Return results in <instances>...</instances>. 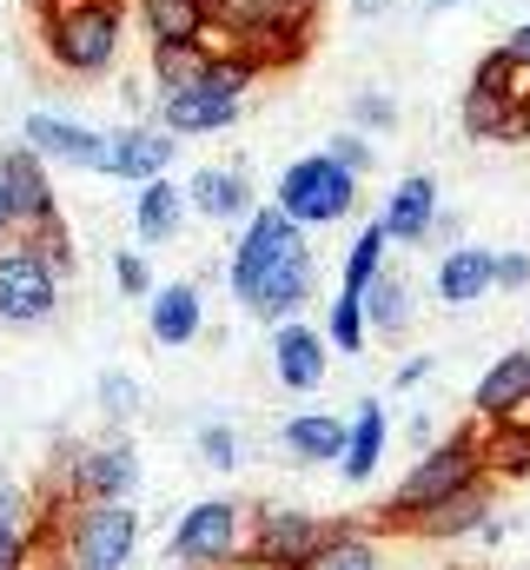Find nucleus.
<instances>
[{
    "instance_id": "f257e3e1",
    "label": "nucleus",
    "mask_w": 530,
    "mask_h": 570,
    "mask_svg": "<svg viewBox=\"0 0 530 570\" xmlns=\"http://www.w3.org/2000/svg\"><path fill=\"white\" fill-rule=\"evenodd\" d=\"M40 47L60 73L73 80H94L114 67L120 53V27H127V7L120 0H60V7H40Z\"/></svg>"
},
{
    "instance_id": "f03ea898",
    "label": "nucleus",
    "mask_w": 530,
    "mask_h": 570,
    "mask_svg": "<svg viewBox=\"0 0 530 570\" xmlns=\"http://www.w3.org/2000/svg\"><path fill=\"white\" fill-rule=\"evenodd\" d=\"M359 199V173H345L332 153H305L278 173V213H292L298 226H325L345 219Z\"/></svg>"
},
{
    "instance_id": "7ed1b4c3",
    "label": "nucleus",
    "mask_w": 530,
    "mask_h": 570,
    "mask_svg": "<svg viewBox=\"0 0 530 570\" xmlns=\"http://www.w3.org/2000/svg\"><path fill=\"white\" fill-rule=\"evenodd\" d=\"M478 471H484V451H478V431H458V438H444L431 458H418V471L404 478L392 491V518H418V511H431V504H444L451 491H464V484H478Z\"/></svg>"
},
{
    "instance_id": "20e7f679",
    "label": "nucleus",
    "mask_w": 530,
    "mask_h": 570,
    "mask_svg": "<svg viewBox=\"0 0 530 570\" xmlns=\"http://www.w3.org/2000/svg\"><path fill=\"white\" fill-rule=\"evenodd\" d=\"M60 312V273L33 239L0 246V325H40Z\"/></svg>"
},
{
    "instance_id": "39448f33",
    "label": "nucleus",
    "mask_w": 530,
    "mask_h": 570,
    "mask_svg": "<svg viewBox=\"0 0 530 570\" xmlns=\"http://www.w3.org/2000/svg\"><path fill=\"white\" fill-rule=\"evenodd\" d=\"M132 544H139V518L127 498H94L73 518V570H127Z\"/></svg>"
},
{
    "instance_id": "423d86ee",
    "label": "nucleus",
    "mask_w": 530,
    "mask_h": 570,
    "mask_svg": "<svg viewBox=\"0 0 530 570\" xmlns=\"http://www.w3.org/2000/svg\"><path fill=\"white\" fill-rule=\"evenodd\" d=\"M305 246V233H298V219L292 213H278V206H259L253 219H246V239H239V253H233V298L246 305V292L285 259V253H298Z\"/></svg>"
},
{
    "instance_id": "0eeeda50",
    "label": "nucleus",
    "mask_w": 530,
    "mask_h": 570,
    "mask_svg": "<svg viewBox=\"0 0 530 570\" xmlns=\"http://www.w3.org/2000/svg\"><path fill=\"white\" fill-rule=\"evenodd\" d=\"M233 544H239V504L213 498V504H193V511L179 518V531H173V564L219 570L233 558Z\"/></svg>"
},
{
    "instance_id": "6e6552de",
    "label": "nucleus",
    "mask_w": 530,
    "mask_h": 570,
    "mask_svg": "<svg viewBox=\"0 0 530 570\" xmlns=\"http://www.w3.org/2000/svg\"><path fill=\"white\" fill-rule=\"evenodd\" d=\"M0 186H7V206H13V226H47L60 219V199H53V179H47V159L33 146H7L0 153Z\"/></svg>"
},
{
    "instance_id": "1a4fd4ad",
    "label": "nucleus",
    "mask_w": 530,
    "mask_h": 570,
    "mask_svg": "<svg viewBox=\"0 0 530 570\" xmlns=\"http://www.w3.org/2000/svg\"><path fill=\"white\" fill-rule=\"evenodd\" d=\"M20 146H33L40 159H60V166H80V173H100L107 166V134L67 120V114H27Z\"/></svg>"
},
{
    "instance_id": "9d476101",
    "label": "nucleus",
    "mask_w": 530,
    "mask_h": 570,
    "mask_svg": "<svg viewBox=\"0 0 530 570\" xmlns=\"http://www.w3.org/2000/svg\"><path fill=\"white\" fill-rule=\"evenodd\" d=\"M233 120H239V94H219V87H206V80L159 100V127H166L173 140H186V134H226Z\"/></svg>"
},
{
    "instance_id": "9b49d317",
    "label": "nucleus",
    "mask_w": 530,
    "mask_h": 570,
    "mask_svg": "<svg viewBox=\"0 0 530 570\" xmlns=\"http://www.w3.org/2000/svg\"><path fill=\"white\" fill-rule=\"evenodd\" d=\"M173 153H179V140L166 134V127H120V134H107V179H159L166 166H173Z\"/></svg>"
},
{
    "instance_id": "f8f14e48",
    "label": "nucleus",
    "mask_w": 530,
    "mask_h": 570,
    "mask_svg": "<svg viewBox=\"0 0 530 570\" xmlns=\"http://www.w3.org/2000/svg\"><path fill=\"white\" fill-rule=\"evenodd\" d=\"M305 292H312V253L298 246V253H285V259L246 292V312H253V318H272V325H285V318L305 305Z\"/></svg>"
},
{
    "instance_id": "ddd939ff",
    "label": "nucleus",
    "mask_w": 530,
    "mask_h": 570,
    "mask_svg": "<svg viewBox=\"0 0 530 570\" xmlns=\"http://www.w3.org/2000/svg\"><path fill=\"white\" fill-rule=\"evenodd\" d=\"M332 531L325 524H312V518H298V511H265L259 524V564L265 570H298L318 544H325Z\"/></svg>"
},
{
    "instance_id": "4468645a",
    "label": "nucleus",
    "mask_w": 530,
    "mask_h": 570,
    "mask_svg": "<svg viewBox=\"0 0 530 570\" xmlns=\"http://www.w3.org/2000/svg\"><path fill=\"white\" fill-rule=\"evenodd\" d=\"M272 372H278V385H292V392H318V379H325V338L312 332V325H278L272 332Z\"/></svg>"
},
{
    "instance_id": "2eb2a0df",
    "label": "nucleus",
    "mask_w": 530,
    "mask_h": 570,
    "mask_svg": "<svg viewBox=\"0 0 530 570\" xmlns=\"http://www.w3.org/2000/svg\"><path fill=\"white\" fill-rule=\"evenodd\" d=\"M146 318H153V338H159V345H193V338H199V325H206L199 285H193V279L153 285V298H146Z\"/></svg>"
},
{
    "instance_id": "dca6fc26",
    "label": "nucleus",
    "mask_w": 530,
    "mask_h": 570,
    "mask_svg": "<svg viewBox=\"0 0 530 570\" xmlns=\"http://www.w3.org/2000/svg\"><path fill=\"white\" fill-rule=\"evenodd\" d=\"M153 40H199L213 20H233V0H139Z\"/></svg>"
},
{
    "instance_id": "f3484780",
    "label": "nucleus",
    "mask_w": 530,
    "mask_h": 570,
    "mask_svg": "<svg viewBox=\"0 0 530 570\" xmlns=\"http://www.w3.org/2000/svg\"><path fill=\"white\" fill-rule=\"evenodd\" d=\"M139 478V458L132 444H100V451H80L73 458V491L94 504V498H127V484Z\"/></svg>"
},
{
    "instance_id": "a211bd4d",
    "label": "nucleus",
    "mask_w": 530,
    "mask_h": 570,
    "mask_svg": "<svg viewBox=\"0 0 530 570\" xmlns=\"http://www.w3.org/2000/svg\"><path fill=\"white\" fill-rule=\"evenodd\" d=\"M179 219H186V186H173L166 173H159V179H139V193H132V226H139V239H146V246H166V239L179 233Z\"/></svg>"
},
{
    "instance_id": "6ab92c4d",
    "label": "nucleus",
    "mask_w": 530,
    "mask_h": 570,
    "mask_svg": "<svg viewBox=\"0 0 530 570\" xmlns=\"http://www.w3.org/2000/svg\"><path fill=\"white\" fill-rule=\"evenodd\" d=\"M186 206H199L206 219H246L253 186H246V173H239V166H199V173H193V186H186Z\"/></svg>"
},
{
    "instance_id": "aec40b11",
    "label": "nucleus",
    "mask_w": 530,
    "mask_h": 570,
    "mask_svg": "<svg viewBox=\"0 0 530 570\" xmlns=\"http://www.w3.org/2000/svg\"><path fill=\"white\" fill-rule=\"evenodd\" d=\"M431 219H438V186H431L424 173H411L392 199H385V219H379V226H385V239L411 246V239H424V233H431Z\"/></svg>"
},
{
    "instance_id": "412c9836",
    "label": "nucleus",
    "mask_w": 530,
    "mask_h": 570,
    "mask_svg": "<svg viewBox=\"0 0 530 570\" xmlns=\"http://www.w3.org/2000/svg\"><path fill=\"white\" fill-rule=\"evenodd\" d=\"M530 399V352H504L484 379H478V419L484 425H498V419H511V405H524Z\"/></svg>"
},
{
    "instance_id": "4be33fe9",
    "label": "nucleus",
    "mask_w": 530,
    "mask_h": 570,
    "mask_svg": "<svg viewBox=\"0 0 530 570\" xmlns=\"http://www.w3.org/2000/svg\"><path fill=\"white\" fill-rule=\"evenodd\" d=\"M484 518H491V491H484V478H478V484H464V491H451L444 504H431V511H418L411 524H418L424 538H458V531H484Z\"/></svg>"
},
{
    "instance_id": "5701e85b",
    "label": "nucleus",
    "mask_w": 530,
    "mask_h": 570,
    "mask_svg": "<svg viewBox=\"0 0 530 570\" xmlns=\"http://www.w3.org/2000/svg\"><path fill=\"white\" fill-rule=\"evenodd\" d=\"M491 259L498 253H484V246H451L444 253V266H438V298L444 305H471V298H484L491 292Z\"/></svg>"
},
{
    "instance_id": "b1692460",
    "label": "nucleus",
    "mask_w": 530,
    "mask_h": 570,
    "mask_svg": "<svg viewBox=\"0 0 530 570\" xmlns=\"http://www.w3.org/2000/svg\"><path fill=\"white\" fill-rule=\"evenodd\" d=\"M379 451H385V405H359V419H352V431H345V451H338V471L359 484V478H372L379 471Z\"/></svg>"
},
{
    "instance_id": "393cba45",
    "label": "nucleus",
    "mask_w": 530,
    "mask_h": 570,
    "mask_svg": "<svg viewBox=\"0 0 530 570\" xmlns=\"http://www.w3.org/2000/svg\"><path fill=\"white\" fill-rule=\"evenodd\" d=\"M464 134L471 140H518V107L491 87H464V107H458Z\"/></svg>"
},
{
    "instance_id": "a878e982",
    "label": "nucleus",
    "mask_w": 530,
    "mask_h": 570,
    "mask_svg": "<svg viewBox=\"0 0 530 570\" xmlns=\"http://www.w3.org/2000/svg\"><path fill=\"white\" fill-rule=\"evenodd\" d=\"M206 67H213V53H206L199 40H153V80H159L166 94L199 87V80H206Z\"/></svg>"
},
{
    "instance_id": "bb28decb",
    "label": "nucleus",
    "mask_w": 530,
    "mask_h": 570,
    "mask_svg": "<svg viewBox=\"0 0 530 570\" xmlns=\"http://www.w3.org/2000/svg\"><path fill=\"white\" fill-rule=\"evenodd\" d=\"M478 451H484V471H498V478H524L530 471V431L511 425V419H498V425L484 431Z\"/></svg>"
},
{
    "instance_id": "cd10ccee",
    "label": "nucleus",
    "mask_w": 530,
    "mask_h": 570,
    "mask_svg": "<svg viewBox=\"0 0 530 570\" xmlns=\"http://www.w3.org/2000/svg\"><path fill=\"white\" fill-rule=\"evenodd\" d=\"M278 438H285V451H292L298 464H312V458H338V451H345V425H338V419H318V412H312V419H292Z\"/></svg>"
},
{
    "instance_id": "c85d7f7f",
    "label": "nucleus",
    "mask_w": 530,
    "mask_h": 570,
    "mask_svg": "<svg viewBox=\"0 0 530 570\" xmlns=\"http://www.w3.org/2000/svg\"><path fill=\"white\" fill-rule=\"evenodd\" d=\"M365 325H379V332H404V325H411V285L392 279V273H379V279L365 285Z\"/></svg>"
},
{
    "instance_id": "c756f323",
    "label": "nucleus",
    "mask_w": 530,
    "mask_h": 570,
    "mask_svg": "<svg viewBox=\"0 0 530 570\" xmlns=\"http://www.w3.org/2000/svg\"><path fill=\"white\" fill-rule=\"evenodd\" d=\"M298 570H379V551H372V538H352V531H332L312 558Z\"/></svg>"
},
{
    "instance_id": "7c9ffc66",
    "label": "nucleus",
    "mask_w": 530,
    "mask_h": 570,
    "mask_svg": "<svg viewBox=\"0 0 530 570\" xmlns=\"http://www.w3.org/2000/svg\"><path fill=\"white\" fill-rule=\"evenodd\" d=\"M365 332H372V325H365V292H338V298H332V332H325L332 352H352V358H359V352H365Z\"/></svg>"
},
{
    "instance_id": "2f4dec72",
    "label": "nucleus",
    "mask_w": 530,
    "mask_h": 570,
    "mask_svg": "<svg viewBox=\"0 0 530 570\" xmlns=\"http://www.w3.org/2000/svg\"><path fill=\"white\" fill-rule=\"evenodd\" d=\"M385 246H392V239H385V226H365V233L352 239V259H345V285H338V292H365V285L379 279Z\"/></svg>"
},
{
    "instance_id": "473e14b6",
    "label": "nucleus",
    "mask_w": 530,
    "mask_h": 570,
    "mask_svg": "<svg viewBox=\"0 0 530 570\" xmlns=\"http://www.w3.org/2000/svg\"><path fill=\"white\" fill-rule=\"evenodd\" d=\"M100 405H107L114 419H132V412H139V379H127V372H107V379H100Z\"/></svg>"
},
{
    "instance_id": "72a5a7b5",
    "label": "nucleus",
    "mask_w": 530,
    "mask_h": 570,
    "mask_svg": "<svg viewBox=\"0 0 530 570\" xmlns=\"http://www.w3.org/2000/svg\"><path fill=\"white\" fill-rule=\"evenodd\" d=\"M199 451H206V464H219V471L239 464V438H233V425H206L199 431Z\"/></svg>"
},
{
    "instance_id": "f704fd0d",
    "label": "nucleus",
    "mask_w": 530,
    "mask_h": 570,
    "mask_svg": "<svg viewBox=\"0 0 530 570\" xmlns=\"http://www.w3.org/2000/svg\"><path fill=\"white\" fill-rule=\"evenodd\" d=\"M114 279L127 298H153V273H146V259L139 253H114Z\"/></svg>"
},
{
    "instance_id": "c9c22d12",
    "label": "nucleus",
    "mask_w": 530,
    "mask_h": 570,
    "mask_svg": "<svg viewBox=\"0 0 530 570\" xmlns=\"http://www.w3.org/2000/svg\"><path fill=\"white\" fill-rule=\"evenodd\" d=\"M325 153H332V159H338L345 173H365V166H372V146L359 140V134H338V140L325 146Z\"/></svg>"
},
{
    "instance_id": "e433bc0d",
    "label": "nucleus",
    "mask_w": 530,
    "mask_h": 570,
    "mask_svg": "<svg viewBox=\"0 0 530 570\" xmlns=\"http://www.w3.org/2000/svg\"><path fill=\"white\" fill-rule=\"evenodd\" d=\"M0 570H27V531H20V518L0 524Z\"/></svg>"
},
{
    "instance_id": "4c0bfd02",
    "label": "nucleus",
    "mask_w": 530,
    "mask_h": 570,
    "mask_svg": "<svg viewBox=\"0 0 530 570\" xmlns=\"http://www.w3.org/2000/svg\"><path fill=\"white\" fill-rule=\"evenodd\" d=\"M491 279L498 285H530V253H498V259H491Z\"/></svg>"
},
{
    "instance_id": "58836bf2",
    "label": "nucleus",
    "mask_w": 530,
    "mask_h": 570,
    "mask_svg": "<svg viewBox=\"0 0 530 570\" xmlns=\"http://www.w3.org/2000/svg\"><path fill=\"white\" fill-rule=\"evenodd\" d=\"M359 120H365V127H385V120H392V100H385V94H365V100H359Z\"/></svg>"
},
{
    "instance_id": "ea45409f",
    "label": "nucleus",
    "mask_w": 530,
    "mask_h": 570,
    "mask_svg": "<svg viewBox=\"0 0 530 570\" xmlns=\"http://www.w3.org/2000/svg\"><path fill=\"white\" fill-rule=\"evenodd\" d=\"M20 518V491L13 484H0V524H13Z\"/></svg>"
},
{
    "instance_id": "a19ab883",
    "label": "nucleus",
    "mask_w": 530,
    "mask_h": 570,
    "mask_svg": "<svg viewBox=\"0 0 530 570\" xmlns=\"http://www.w3.org/2000/svg\"><path fill=\"white\" fill-rule=\"evenodd\" d=\"M424 372H431V358H411V365H398V385H418Z\"/></svg>"
},
{
    "instance_id": "79ce46f5",
    "label": "nucleus",
    "mask_w": 530,
    "mask_h": 570,
    "mask_svg": "<svg viewBox=\"0 0 530 570\" xmlns=\"http://www.w3.org/2000/svg\"><path fill=\"white\" fill-rule=\"evenodd\" d=\"M504 47H511V60H530V27H518V33H511Z\"/></svg>"
},
{
    "instance_id": "37998d69",
    "label": "nucleus",
    "mask_w": 530,
    "mask_h": 570,
    "mask_svg": "<svg viewBox=\"0 0 530 570\" xmlns=\"http://www.w3.org/2000/svg\"><path fill=\"white\" fill-rule=\"evenodd\" d=\"M13 233V206H7V186H0V239Z\"/></svg>"
},
{
    "instance_id": "c03bdc74",
    "label": "nucleus",
    "mask_w": 530,
    "mask_h": 570,
    "mask_svg": "<svg viewBox=\"0 0 530 570\" xmlns=\"http://www.w3.org/2000/svg\"><path fill=\"white\" fill-rule=\"evenodd\" d=\"M40 7H60V0H33V13H40Z\"/></svg>"
}]
</instances>
